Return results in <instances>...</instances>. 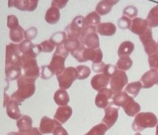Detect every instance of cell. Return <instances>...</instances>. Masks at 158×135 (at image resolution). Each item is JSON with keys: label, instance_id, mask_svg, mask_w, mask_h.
Instances as JSON below:
<instances>
[{"label": "cell", "instance_id": "6da1fadb", "mask_svg": "<svg viewBox=\"0 0 158 135\" xmlns=\"http://www.w3.org/2000/svg\"><path fill=\"white\" fill-rule=\"evenodd\" d=\"M35 80L33 78L27 77L25 75H22L17 81L18 90L11 95L10 99L20 103L25 99L31 97L35 92Z\"/></svg>", "mask_w": 158, "mask_h": 135}, {"label": "cell", "instance_id": "7a4b0ae2", "mask_svg": "<svg viewBox=\"0 0 158 135\" xmlns=\"http://www.w3.org/2000/svg\"><path fill=\"white\" fill-rule=\"evenodd\" d=\"M158 120L155 114L151 112H142L137 114L133 121L132 128L136 132H141L147 128L155 127Z\"/></svg>", "mask_w": 158, "mask_h": 135}, {"label": "cell", "instance_id": "3957f363", "mask_svg": "<svg viewBox=\"0 0 158 135\" xmlns=\"http://www.w3.org/2000/svg\"><path fill=\"white\" fill-rule=\"evenodd\" d=\"M81 44L88 48L97 49L99 48V37L95 26H86L82 30L80 37Z\"/></svg>", "mask_w": 158, "mask_h": 135}, {"label": "cell", "instance_id": "277c9868", "mask_svg": "<svg viewBox=\"0 0 158 135\" xmlns=\"http://www.w3.org/2000/svg\"><path fill=\"white\" fill-rule=\"evenodd\" d=\"M22 68L27 77L37 79L40 77V67L37 65L36 58L30 54H22Z\"/></svg>", "mask_w": 158, "mask_h": 135}, {"label": "cell", "instance_id": "5b68a950", "mask_svg": "<svg viewBox=\"0 0 158 135\" xmlns=\"http://www.w3.org/2000/svg\"><path fill=\"white\" fill-rule=\"evenodd\" d=\"M56 77L60 88L67 90L69 88L73 82L77 79V69L73 67H67L60 75Z\"/></svg>", "mask_w": 158, "mask_h": 135}, {"label": "cell", "instance_id": "8992f818", "mask_svg": "<svg viewBox=\"0 0 158 135\" xmlns=\"http://www.w3.org/2000/svg\"><path fill=\"white\" fill-rule=\"evenodd\" d=\"M128 76L126 72L118 70L110 79V87L113 94L122 92L123 88L128 84Z\"/></svg>", "mask_w": 158, "mask_h": 135}, {"label": "cell", "instance_id": "52a82bcc", "mask_svg": "<svg viewBox=\"0 0 158 135\" xmlns=\"http://www.w3.org/2000/svg\"><path fill=\"white\" fill-rule=\"evenodd\" d=\"M84 19L83 16H77L73 19V21L66 28V33L68 39H79L80 38L82 30L85 27Z\"/></svg>", "mask_w": 158, "mask_h": 135}, {"label": "cell", "instance_id": "ba28073f", "mask_svg": "<svg viewBox=\"0 0 158 135\" xmlns=\"http://www.w3.org/2000/svg\"><path fill=\"white\" fill-rule=\"evenodd\" d=\"M18 65L22 67L21 56L19 45L10 44L6 46V65Z\"/></svg>", "mask_w": 158, "mask_h": 135}, {"label": "cell", "instance_id": "9c48e42d", "mask_svg": "<svg viewBox=\"0 0 158 135\" xmlns=\"http://www.w3.org/2000/svg\"><path fill=\"white\" fill-rule=\"evenodd\" d=\"M139 39L143 44L146 54L149 56L158 51V45L153 39L152 31L151 28H148L145 33L139 36Z\"/></svg>", "mask_w": 158, "mask_h": 135}, {"label": "cell", "instance_id": "30bf717a", "mask_svg": "<svg viewBox=\"0 0 158 135\" xmlns=\"http://www.w3.org/2000/svg\"><path fill=\"white\" fill-rule=\"evenodd\" d=\"M118 108L109 105L105 109V117L102 123L105 124L108 130L114 125L118 119Z\"/></svg>", "mask_w": 158, "mask_h": 135}, {"label": "cell", "instance_id": "8fae6325", "mask_svg": "<svg viewBox=\"0 0 158 135\" xmlns=\"http://www.w3.org/2000/svg\"><path fill=\"white\" fill-rule=\"evenodd\" d=\"M113 93L111 89L105 88L99 91L95 98V104L98 108L105 109L109 106V100L111 99Z\"/></svg>", "mask_w": 158, "mask_h": 135}, {"label": "cell", "instance_id": "7c38bea8", "mask_svg": "<svg viewBox=\"0 0 158 135\" xmlns=\"http://www.w3.org/2000/svg\"><path fill=\"white\" fill-rule=\"evenodd\" d=\"M143 88H150L158 84V71L151 69L142 76L140 79Z\"/></svg>", "mask_w": 158, "mask_h": 135}, {"label": "cell", "instance_id": "4fadbf2b", "mask_svg": "<svg viewBox=\"0 0 158 135\" xmlns=\"http://www.w3.org/2000/svg\"><path fill=\"white\" fill-rule=\"evenodd\" d=\"M84 63L88 61H91L93 63H98L102 62V53L100 48L97 49H92L85 47L83 53Z\"/></svg>", "mask_w": 158, "mask_h": 135}, {"label": "cell", "instance_id": "5bb4252c", "mask_svg": "<svg viewBox=\"0 0 158 135\" xmlns=\"http://www.w3.org/2000/svg\"><path fill=\"white\" fill-rule=\"evenodd\" d=\"M110 79L111 78L104 74H97L92 78L90 84L92 88L95 91H99L108 86L109 83H110Z\"/></svg>", "mask_w": 158, "mask_h": 135}, {"label": "cell", "instance_id": "9a60e30c", "mask_svg": "<svg viewBox=\"0 0 158 135\" xmlns=\"http://www.w3.org/2000/svg\"><path fill=\"white\" fill-rule=\"evenodd\" d=\"M72 113H73V110L70 106H60L56 109L54 118L58 122L63 124L66 123L70 118Z\"/></svg>", "mask_w": 158, "mask_h": 135}, {"label": "cell", "instance_id": "2e32d148", "mask_svg": "<svg viewBox=\"0 0 158 135\" xmlns=\"http://www.w3.org/2000/svg\"><path fill=\"white\" fill-rule=\"evenodd\" d=\"M65 58L64 57L61 56L58 54L54 53L52 60L50 63V67L53 69L56 76L60 75L65 69L64 67V62Z\"/></svg>", "mask_w": 158, "mask_h": 135}, {"label": "cell", "instance_id": "e0dca14e", "mask_svg": "<svg viewBox=\"0 0 158 135\" xmlns=\"http://www.w3.org/2000/svg\"><path fill=\"white\" fill-rule=\"evenodd\" d=\"M148 23L146 20L135 18L132 20L130 30L133 33L140 36L146 32V30L148 29Z\"/></svg>", "mask_w": 158, "mask_h": 135}, {"label": "cell", "instance_id": "ac0fdd59", "mask_svg": "<svg viewBox=\"0 0 158 135\" xmlns=\"http://www.w3.org/2000/svg\"><path fill=\"white\" fill-rule=\"evenodd\" d=\"M58 122L55 120L50 119L47 116L43 117L41 119L40 130L42 134L52 133L55 128Z\"/></svg>", "mask_w": 158, "mask_h": 135}, {"label": "cell", "instance_id": "d6986e66", "mask_svg": "<svg viewBox=\"0 0 158 135\" xmlns=\"http://www.w3.org/2000/svg\"><path fill=\"white\" fill-rule=\"evenodd\" d=\"M22 67L18 65H6L5 73L6 78L10 81H14L15 79H19L21 77L22 74Z\"/></svg>", "mask_w": 158, "mask_h": 135}, {"label": "cell", "instance_id": "ffe728a7", "mask_svg": "<svg viewBox=\"0 0 158 135\" xmlns=\"http://www.w3.org/2000/svg\"><path fill=\"white\" fill-rule=\"evenodd\" d=\"M127 116L134 117L138 114L140 111V106L138 103L135 101L133 97H130L124 105L122 107Z\"/></svg>", "mask_w": 158, "mask_h": 135}, {"label": "cell", "instance_id": "44dd1931", "mask_svg": "<svg viewBox=\"0 0 158 135\" xmlns=\"http://www.w3.org/2000/svg\"><path fill=\"white\" fill-rule=\"evenodd\" d=\"M19 103L10 99V102L6 106V112L8 117L13 120H19L21 117V113L19 107Z\"/></svg>", "mask_w": 158, "mask_h": 135}, {"label": "cell", "instance_id": "7402d4cb", "mask_svg": "<svg viewBox=\"0 0 158 135\" xmlns=\"http://www.w3.org/2000/svg\"><path fill=\"white\" fill-rule=\"evenodd\" d=\"M116 27L111 23H102L97 25V32L103 36H112L116 33Z\"/></svg>", "mask_w": 158, "mask_h": 135}, {"label": "cell", "instance_id": "603a6c76", "mask_svg": "<svg viewBox=\"0 0 158 135\" xmlns=\"http://www.w3.org/2000/svg\"><path fill=\"white\" fill-rule=\"evenodd\" d=\"M54 100L58 106H66L70 101L69 96L64 89L60 88L55 92Z\"/></svg>", "mask_w": 158, "mask_h": 135}, {"label": "cell", "instance_id": "cb8c5ba5", "mask_svg": "<svg viewBox=\"0 0 158 135\" xmlns=\"http://www.w3.org/2000/svg\"><path fill=\"white\" fill-rule=\"evenodd\" d=\"M33 120L28 116H22L17 120L16 126L20 132H26L32 129Z\"/></svg>", "mask_w": 158, "mask_h": 135}, {"label": "cell", "instance_id": "d4e9b609", "mask_svg": "<svg viewBox=\"0 0 158 135\" xmlns=\"http://www.w3.org/2000/svg\"><path fill=\"white\" fill-rule=\"evenodd\" d=\"M119 0H103L98 3L97 7V12L100 15H105L111 11L112 6Z\"/></svg>", "mask_w": 158, "mask_h": 135}, {"label": "cell", "instance_id": "484cf974", "mask_svg": "<svg viewBox=\"0 0 158 135\" xmlns=\"http://www.w3.org/2000/svg\"><path fill=\"white\" fill-rule=\"evenodd\" d=\"M135 50V44L130 41L122 42L118 48V54L119 57L123 56H130Z\"/></svg>", "mask_w": 158, "mask_h": 135}, {"label": "cell", "instance_id": "4316f807", "mask_svg": "<svg viewBox=\"0 0 158 135\" xmlns=\"http://www.w3.org/2000/svg\"><path fill=\"white\" fill-rule=\"evenodd\" d=\"M45 19L48 23L51 24V25H54L57 23L60 19L59 10L55 7L50 8L46 14Z\"/></svg>", "mask_w": 158, "mask_h": 135}, {"label": "cell", "instance_id": "83f0119b", "mask_svg": "<svg viewBox=\"0 0 158 135\" xmlns=\"http://www.w3.org/2000/svg\"><path fill=\"white\" fill-rule=\"evenodd\" d=\"M25 31L23 27L18 26L10 31V39L15 43H19L23 41V38L25 37Z\"/></svg>", "mask_w": 158, "mask_h": 135}, {"label": "cell", "instance_id": "f1b7e54d", "mask_svg": "<svg viewBox=\"0 0 158 135\" xmlns=\"http://www.w3.org/2000/svg\"><path fill=\"white\" fill-rule=\"evenodd\" d=\"M34 46H35V44H33L30 40H27L21 41L19 44V50L22 54H30L32 57L36 58L33 51Z\"/></svg>", "mask_w": 158, "mask_h": 135}, {"label": "cell", "instance_id": "f546056e", "mask_svg": "<svg viewBox=\"0 0 158 135\" xmlns=\"http://www.w3.org/2000/svg\"><path fill=\"white\" fill-rule=\"evenodd\" d=\"M131 96H129L127 92H120L115 94L113 97V103L115 105L118 107H123L127 101L130 99Z\"/></svg>", "mask_w": 158, "mask_h": 135}, {"label": "cell", "instance_id": "4dcf8cb0", "mask_svg": "<svg viewBox=\"0 0 158 135\" xmlns=\"http://www.w3.org/2000/svg\"><path fill=\"white\" fill-rule=\"evenodd\" d=\"M132 64V60L129 57V56H123L119 57V59L117 62L116 67L119 70L126 71L131 68Z\"/></svg>", "mask_w": 158, "mask_h": 135}, {"label": "cell", "instance_id": "1f68e13d", "mask_svg": "<svg viewBox=\"0 0 158 135\" xmlns=\"http://www.w3.org/2000/svg\"><path fill=\"white\" fill-rule=\"evenodd\" d=\"M142 88L143 84L140 81L132 82L126 86L125 88V92L128 93L130 95H132L134 97H136L139 95Z\"/></svg>", "mask_w": 158, "mask_h": 135}, {"label": "cell", "instance_id": "d6a6232c", "mask_svg": "<svg viewBox=\"0 0 158 135\" xmlns=\"http://www.w3.org/2000/svg\"><path fill=\"white\" fill-rule=\"evenodd\" d=\"M146 20L150 28L158 26V6L154 7L151 10Z\"/></svg>", "mask_w": 158, "mask_h": 135}, {"label": "cell", "instance_id": "836d02e7", "mask_svg": "<svg viewBox=\"0 0 158 135\" xmlns=\"http://www.w3.org/2000/svg\"><path fill=\"white\" fill-rule=\"evenodd\" d=\"M101 17L97 12H92L84 19V25L86 26H95L99 25Z\"/></svg>", "mask_w": 158, "mask_h": 135}, {"label": "cell", "instance_id": "e575fe53", "mask_svg": "<svg viewBox=\"0 0 158 135\" xmlns=\"http://www.w3.org/2000/svg\"><path fill=\"white\" fill-rule=\"evenodd\" d=\"M81 41L79 39H67L64 41V46L69 53H72L81 46Z\"/></svg>", "mask_w": 158, "mask_h": 135}, {"label": "cell", "instance_id": "d590c367", "mask_svg": "<svg viewBox=\"0 0 158 135\" xmlns=\"http://www.w3.org/2000/svg\"><path fill=\"white\" fill-rule=\"evenodd\" d=\"M67 33L64 32H58L54 33L51 37L50 38V41L55 45V46H59L61 44L64 42V41L67 40Z\"/></svg>", "mask_w": 158, "mask_h": 135}, {"label": "cell", "instance_id": "8d00e7d4", "mask_svg": "<svg viewBox=\"0 0 158 135\" xmlns=\"http://www.w3.org/2000/svg\"><path fill=\"white\" fill-rule=\"evenodd\" d=\"M108 130L107 127L103 123H101L94 126L92 129L85 135H105L106 130Z\"/></svg>", "mask_w": 158, "mask_h": 135}, {"label": "cell", "instance_id": "74e56055", "mask_svg": "<svg viewBox=\"0 0 158 135\" xmlns=\"http://www.w3.org/2000/svg\"><path fill=\"white\" fill-rule=\"evenodd\" d=\"M77 71V79L80 80L86 79L90 74V69L85 65H79L76 67Z\"/></svg>", "mask_w": 158, "mask_h": 135}, {"label": "cell", "instance_id": "f35d334b", "mask_svg": "<svg viewBox=\"0 0 158 135\" xmlns=\"http://www.w3.org/2000/svg\"><path fill=\"white\" fill-rule=\"evenodd\" d=\"M55 75V73L53 69L50 67V65H44L42 67L41 71V78L43 79H49L53 75Z\"/></svg>", "mask_w": 158, "mask_h": 135}, {"label": "cell", "instance_id": "ab89813d", "mask_svg": "<svg viewBox=\"0 0 158 135\" xmlns=\"http://www.w3.org/2000/svg\"><path fill=\"white\" fill-rule=\"evenodd\" d=\"M132 21L129 19L128 17L126 16H123L121 19H119L118 21V25L119 29L125 30L130 28V26H131Z\"/></svg>", "mask_w": 158, "mask_h": 135}, {"label": "cell", "instance_id": "60d3db41", "mask_svg": "<svg viewBox=\"0 0 158 135\" xmlns=\"http://www.w3.org/2000/svg\"><path fill=\"white\" fill-rule=\"evenodd\" d=\"M149 65L151 69H156L158 71V51L149 56Z\"/></svg>", "mask_w": 158, "mask_h": 135}, {"label": "cell", "instance_id": "b9f144b4", "mask_svg": "<svg viewBox=\"0 0 158 135\" xmlns=\"http://www.w3.org/2000/svg\"><path fill=\"white\" fill-rule=\"evenodd\" d=\"M37 29L35 27H32L31 28L26 30L25 32V38L27 40H32L35 38L37 36Z\"/></svg>", "mask_w": 158, "mask_h": 135}, {"label": "cell", "instance_id": "7bdbcfd3", "mask_svg": "<svg viewBox=\"0 0 158 135\" xmlns=\"http://www.w3.org/2000/svg\"><path fill=\"white\" fill-rule=\"evenodd\" d=\"M43 53H51L55 48V45L50 40H46L40 44Z\"/></svg>", "mask_w": 158, "mask_h": 135}, {"label": "cell", "instance_id": "ee69618b", "mask_svg": "<svg viewBox=\"0 0 158 135\" xmlns=\"http://www.w3.org/2000/svg\"><path fill=\"white\" fill-rule=\"evenodd\" d=\"M138 14V10L135 6H128L123 10V15L129 17V18H134Z\"/></svg>", "mask_w": 158, "mask_h": 135}, {"label": "cell", "instance_id": "f6af8a7d", "mask_svg": "<svg viewBox=\"0 0 158 135\" xmlns=\"http://www.w3.org/2000/svg\"><path fill=\"white\" fill-rule=\"evenodd\" d=\"M117 71H118V68L115 65L110 64L106 65L103 70V74L109 76V78H111Z\"/></svg>", "mask_w": 158, "mask_h": 135}, {"label": "cell", "instance_id": "bcb514c9", "mask_svg": "<svg viewBox=\"0 0 158 135\" xmlns=\"http://www.w3.org/2000/svg\"><path fill=\"white\" fill-rule=\"evenodd\" d=\"M19 26V20L15 16H9L8 17V27L10 29H12Z\"/></svg>", "mask_w": 158, "mask_h": 135}, {"label": "cell", "instance_id": "7dc6e473", "mask_svg": "<svg viewBox=\"0 0 158 135\" xmlns=\"http://www.w3.org/2000/svg\"><path fill=\"white\" fill-rule=\"evenodd\" d=\"M56 54H58L59 55H61V56L64 57L65 58H67L68 55H69V52L65 49L64 46V43L61 44L59 46H58L56 48V50L55 51V53Z\"/></svg>", "mask_w": 158, "mask_h": 135}, {"label": "cell", "instance_id": "c3c4849f", "mask_svg": "<svg viewBox=\"0 0 158 135\" xmlns=\"http://www.w3.org/2000/svg\"><path fill=\"white\" fill-rule=\"evenodd\" d=\"M52 133L54 135H69L67 130L61 126V124L59 122L57 123L56 126L54 129Z\"/></svg>", "mask_w": 158, "mask_h": 135}, {"label": "cell", "instance_id": "681fc988", "mask_svg": "<svg viewBox=\"0 0 158 135\" xmlns=\"http://www.w3.org/2000/svg\"><path fill=\"white\" fill-rule=\"evenodd\" d=\"M105 65H106L105 64V63H103L102 61L98 63H93L92 65V69L95 73L103 72Z\"/></svg>", "mask_w": 158, "mask_h": 135}, {"label": "cell", "instance_id": "f907efd6", "mask_svg": "<svg viewBox=\"0 0 158 135\" xmlns=\"http://www.w3.org/2000/svg\"><path fill=\"white\" fill-rule=\"evenodd\" d=\"M42 133H40V130H39L37 128H32L31 130L29 131H26V132H19L17 133L16 135H42Z\"/></svg>", "mask_w": 158, "mask_h": 135}, {"label": "cell", "instance_id": "816d5d0a", "mask_svg": "<svg viewBox=\"0 0 158 135\" xmlns=\"http://www.w3.org/2000/svg\"><path fill=\"white\" fill-rule=\"evenodd\" d=\"M68 0H54L52 2V6H57L59 8H63L66 6Z\"/></svg>", "mask_w": 158, "mask_h": 135}, {"label": "cell", "instance_id": "f5cc1de1", "mask_svg": "<svg viewBox=\"0 0 158 135\" xmlns=\"http://www.w3.org/2000/svg\"><path fill=\"white\" fill-rule=\"evenodd\" d=\"M10 96L6 94V93H4V103H3V107H6L7 105H8V103L10 102Z\"/></svg>", "mask_w": 158, "mask_h": 135}, {"label": "cell", "instance_id": "db71d44e", "mask_svg": "<svg viewBox=\"0 0 158 135\" xmlns=\"http://www.w3.org/2000/svg\"><path fill=\"white\" fill-rule=\"evenodd\" d=\"M17 133L15 132H12V133H10L9 134H8V135H16Z\"/></svg>", "mask_w": 158, "mask_h": 135}, {"label": "cell", "instance_id": "11a10c76", "mask_svg": "<svg viewBox=\"0 0 158 135\" xmlns=\"http://www.w3.org/2000/svg\"><path fill=\"white\" fill-rule=\"evenodd\" d=\"M156 135H158V124L156 128Z\"/></svg>", "mask_w": 158, "mask_h": 135}, {"label": "cell", "instance_id": "9f6ffc18", "mask_svg": "<svg viewBox=\"0 0 158 135\" xmlns=\"http://www.w3.org/2000/svg\"><path fill=\"white\" fill-rule=\"evenodd\" d=\"M135 135H142L141 134H140V133H136V134H135Z\"/></svg>", "mask_w": 158, "mask_h": 135}, {"label": "cell", "instance_id": "6f0895ef", "mask_svg": "<svg viewBox=\"0 0 158 135\" xmlns=\"http://www.w3.org/2000/svg\"><path fill=\"white\" fill-rule=\"evenodd\" d=\"M157 45H158V42H157Z\"/></svg>", "mask_w": 158, "mask_h": 135}]
</instances>
